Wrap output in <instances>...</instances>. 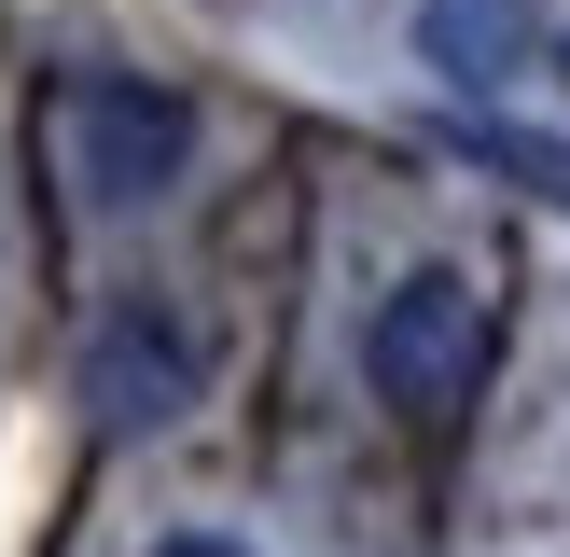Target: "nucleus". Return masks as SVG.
<instances>
[{"label": "nucleus", "mask_w": 570, "mask_h": 557, "mask_svg": "<svg viewBox=\"0 0 570 557\" xmlns=\"http://www.w3.org/2000/svg\"><path fill=\"white\" fill-rule=\"evenodd\" d=\"M362 390H376L390 418H417V432H445V418L488 390V293H473V265H404L376 293V321H362Z\"/></svg>", "instance_id": "nucleus-1"}, {"label": "nucleus", "mask_w": 570, "mask_h": 557, "mask_svg": "<svg viewBox=\"0 0 570 557\" xmlns=\"http://www.w3.org/2000/svg\"><path fill=\"white\" fill-rule=\"evenodd\" d=\"M56 167H70V195L83 209H154V195H181V167H195V98L181 84H154V70H83L70 98H56Z\"/></svg>", "instance_id": "nucleus-2"}, {"label": "nucleus", "mask_w": 570, "mask_h": 557, "mask_svg": "<svg viewBox=\"0 0 570 557\" xmlns=\"http://www.w3.org/2000/svg\"><path fill=\"white\" fill-rule=\"evenodd\" d=\"M195 390H209V321H195L181 293L98 306V334H83V404H98V432H167Z\"/></svg>", "instance_id": "nucleus-3"}, {"label": "nucleus", "mask_w": 570, "mask_h": 557, "mask_svg": "<svg viewBox=\"0 0 570 557\" xmlns=\"http://www.w3.org/2000/svg\"><path fill=\"white\" fill-rule=\"evenodd\" d=\"M529 42H543L529 0H417V56H432L460 98H501V84L529 70Z\"/></svg>", "instance_id": "nucleus-4"}, {"label": "nucleus", "mask_w": 570, "mask_h": 557, "mask_svg": "<svg viewBox=\"0 0 570 557\" xmlns=\"http://www.w3.org/2000/svg\"><path fill=\"white\" fill-rule=\"evenodd\" d=\"M473 154H488V167H515L529 195H557V209H570V139H529V126H473Z\"/></svg>", "instance_id": "nucleus-5"}, {"label": "nucleus", "mask_w": 570, "mask_h": 557, "mask_svg": "<svg viewBox=\"0 0 570 557\" xmlns=\"http://www.w3.org/2000/svg\"><path fill=\"white\" fill-rule=\"evenodd\" d=\"M154 557H250V544H223V529H181V544H154Z\"/></svg>", "instance_id": "nucleus-6"}]
</instances>
